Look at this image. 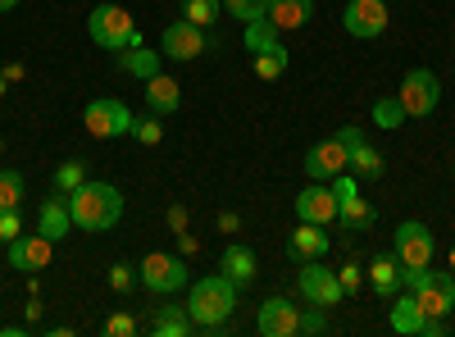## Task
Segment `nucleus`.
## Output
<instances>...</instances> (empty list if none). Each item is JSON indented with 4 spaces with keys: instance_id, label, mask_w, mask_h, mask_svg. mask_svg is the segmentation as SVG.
<instances>
[{
    "instance_id": "obj_18",
    "label": "nucleus",
    "mask_w": 455,
    "mask_h": 337,
    "mask_svg": "<svg viewBox=\"0 0 455 337\" xmlns=\"http://www.w3.org/2000/svg\"><path fill=\"white\" fill-rule=\"evenodd\" d=\"M146 105H150V115H173V109L182 105V92H178V83L169 78V73L146 78Z\"/></svg>"
},
{
    "instance_id": "obj_3",
    "label": "nucleus",
    "mask_w": 455,
    "mask_h": 337,
    "mask_svg": "<svg viewBox=\"0 0 455 337\" xmlns=\"http://www.w3.org/2000/svg\"><path fill=\"white\" fill-rule=\"evenodd\" d=\"M87 32H92V42H96V46H105V51H114V55L141 46V32H137L132 14L119 10V5H96L92 19H87Z\"/></svg>"
},
{
    "instance_id": "obj_13",
    "label": "nucleus",
    "mask_w": 455,
    "mask_h": 337,
    "mask_svg": "<svg viewBox=\"0 0 455 337\" xmlns=\"http://www.w3.org/2000/svg\"><path fill=\"white\" fill-rule=\"evenodd\" d=\"M300 296H306L310 306H319V310H332L347 292H341V278L332 269L310 265V269H300Z\"/></svg>"
},
{
    "instance_id": "obj_41",
    "label": "nucleus",
    "mask_w": 455,
    "mask_h": 337,
    "mask_svg": "<svg viewBox=\"0 0 455 337\" xmlns=\"http://www.w3.org/2000/svg\"><path fill=\"white\" fill-rule=\"evenodd\" d=\"M419 333H424V337H442V333H446V319H424Z\"/></svg>"
},
{
    "instance_id": "obj_47",
    "label": "nucleus",
    "mask_w": 455,
    "mask_h": 337,
    "mask_svg": "<svg viewBox=\"0 0 455 337\" xmlns=\"http://www.w3.org/2000/svg\"><path fill=\"white\" fill-rule=\"evenodd\" d=\"M387 5H392V0H387Z\"/></svg>"
},
{
    "instance_id": "obj_38",
    "label": "nucleus",
    "mask_w": 455,
    "mask_h": 337,
    "mask_svg": "<svg viewBox=\"0 0 455 337\" xmlns=\"http://www.w3.org/2000/svg\"><path fill=\"white\" fill-rule=\"evenodd\" d=\"M300 333H328V319H323L319 306H315L310 315H300Z\"/></svg>"
},
{
    "instance_id": "obj_2",
    "label": "nucleus",
    "mask_w": 455,
    "mask_h": 337,
    "mask_svg": "<svg viewBox=\"0 0 455 337\" xmlns=\"http://www.w3.org/2000/svg\"><path fill=\"white\" fill-rule=\"evenodd\" d=\"M233 306H237V283L228 274L201 278L192 287V301H187V315L201 328H219V324H233Z\"/></svg>"
},
{
    "instance_id": "obj_4",
    "label": "nucleus",
    "mask_w": 455,
    "mask_h": 337,
    "mask_svg": "<svg viewBox=\"0 0 455 337\" xmlns=\"http://www.w3.org/2000/svg\"><path fill=\"white\" fill-rule=\"evenodd\" d=\"M396 100L405 109V119H428L433 109H437V100H442V83L433 78L428 68H410L401 92H396Z\"/></svg>"
},
{
    "instance_id": "obj_40",
    "label": "nucleus",
    "mask_w": 455,
    "mask_h": 337,
    "mask_svg": "<svg viewBox=\"0 0 455 337\" xmlns=\"http://www.w3.org/2000/svg\"><path fill=\"white\" fill-rule=\"evenodd\" d=\"M337 141H341V146H347V151H355V146L364 141V132H360V128L351 124V128H341V132H337Z\"/></svg>"
},
{
    "instance_id": "obj_7",
    "label": "nucleus",
    "mask_w": 455,
    "mask_h": 337,
    "mask_svg": "<svg viewBox=\"0 0 455 337\" xmlns=\"http://www.w3.org/2000/svg\"><path fill=\"white\" fill-rule=\"evenodd\" d=\"M205 51H214V42L205 36V28L187 23V19L169 23L164 36H160V55H169V60H196V55H205Z\"/></svg>"
},
{
    "instance_id": "obj_46",
    "label": "nucleus",
    "mask_w": 455,
    "mask_h": 337,
    "mask_svg": "<svg viewBox=\"0 0 455 337\" xmlns=\"http://www.w3.org/2000/svg\"><path fill=\"white\" fill-rule=\"evenodd\" d=\"M0 333H5V328H0Z\"/></svg>"
},
{
    "instance_id": "obj_26",
    "label": "nucleus",
    "mask_w": 455,
    "mask_h": 337,
    "mask_svg": "<svg viewBox=\"0 0 455 337\" xmlns=\"http://www.w3.org/2000/svg\"><path fill=\"white\" fill-rule=\"evenodd\" d=\"M347 169H351L355 178H383V169H387V164H383V156H378L369 141H360L355 151H351V164H347Z\"/></svg>"
},
{
    "instance_id": "obj_23",
    "label": "nucleus",
    "mask_w": 455,
    "mask_h": 337,
    "mask_svg": "<svg viewBox=\"0 0 455 337\" xmlns=\"http://www.w3.org/2000/svg\"><path fill=\"white\" fill-rule=\"evenodd\" d=\"M369 278H373V292L378 296H396V287H401V260L396 255H373Z\"/></svg>"
},
{
    "instance_id": "obj_1",
    "label": "nucleus",
    "mask_w": 455,
    "mask_h": 337,
    "mask_svg": "<svg viewBox=\"0 0 455 337\" xmlns=\"http://www.w3.org/2000/svg\"><path fill=\"white\" fill-rule=\"evenodd\" d=\"M68 214H73V229L109 233L114 223L124 219V197H119V187H109V182H83L78 192H68Z\"/></svg>"
},
{
    "instance_id": "obj_31",
    "label": "nucleus",
    "mask_w": 455,
    "mask_h": 337,
    "mask_svg": "<svg viewBox=\"0 0 455 337\" xmlns=\"http://www.w3.org/2000/svg\"><path fill=\"white\" fill-rule=\"evenodd\" d=\"M19 201H23V173L0 169V210H19Z\"/></svg>"
},
{
    "instance_id": "obj_19",
    "label": "nucleus",
    "mask_w": 455,
    "mask_h": 337,
    "mask_svg": "<svg viewBox=\"0 0 455 337\" xmlns=\"http://www.w3.org/2000/svg\"><path fill=\"white\" fill-rule=\"evenodd\" d=\"M310 14H315V0H269V19L278 23V32L306 28Z\"/></svg>"
},
{
    "instance_id": "obj_29",
    "label": "nucleus",
    "mask_w": 455,
    "mask_h": 337,
    "mask_svg": "<svg viewBox=\"0 0 455 337\" xmlns=\"http://www.w3.org/2000/svg\"><path fill=\"white\" fill-rule=\"evenodd\" d=\"M83 182H87V160H64V164L55 169V192H60V197L78 192Z\"/></svg>"
},
{
    "instance_id": "obj_37",
    "label": "nucleus",
    "mask_w": 455,
    "mask_h": 337,
    "mask_svg": "<svg viewBox=\"0 0 455 337\" xmlns=\"http://www.w3.org/2000/svg\"><path fill=\"white\" fill-rule=\"evenodd\" d=\"M105 333H109V337H132V333H137V319H128V315H114V319L105 324Z\"/></svg>"
},
{
    "instance_id": "obj_15",
    "label": "nucleus",
    "mask_w": 455,
    "mask_h": 337,
    "mask_svg": "<svg viewBox=\"0 0 455 337\" xmlns=\"http://www.w3.org/2000/svg\"><path fill=\"white\" fill-rule=\"evenodd\" d=\"M296 214H300V223H323V229H328V223L337 219V192H332V187H319V182L300 187Z\"/></svg>"
},
{
    "instance_id": "obj_12",
    "label": "nucleus",
    "mask_w": 455,
    "mask_h": 337,
    "mask_svg": "<svg viewBox=\"0 0 455 337\" xmlns=\"http://www.w3.org/2000/svg\"><path fill=\"white\" fill-rule=\"evenodd\" d=\"M255 328L264 337H296L300 333V310L287 301V296H269L255 315Z\"/></svg>"
},
{
    "instance_id": "obj_8",
    "label": "nucleus",
    "mask_w": 455,
    "mask_h": 337,
    "mask_svg": "<svg viewBox=\"0 0 455 337\" xmlns=\"http://www.w3.org/2000/svg\"><path fill=\"white\" fill-rule=\"evenodd\" d=\"M137 278H141L150 292H178V287H187V265H182V255L150 251V255L141 260Z\"/></svg>"
},
{
    "instance_id": "obj_20",
    "label": "nucleus",
    "mask_w": 455,
    "mask_h": 337,
    "mask_svg": "<svg viewBox=\"0 0 455 337\" xmlns=\"http://www.w3.org/2000/svg\"><path fill=\"white\" fill-rule=\"evenodd\" d=\"M392 328L401 333V337H414L424 328V310H419V301H414V292H401V296H392Z\"/></svg>"
},
{
    "instance_id": "obj_24",
    "label": "nucleus",
    "mask_w": 455,
    "mask_h": 337,
    "mask_svg": "<svg viewBox=\"0 0 455 337\" xmlns=\"http://www.w3.org/2000/svg\"><path fill=\"white\" fill-rule=\"evenodd\" d=\"M114 60H119L124 73H132V78H141V83L160 73V51H141V46H132V51H119Z\"/></svg>"
},
{
    "instance_id": "obj_11",
    "label": "nucleus",
    "mask_w": 455,
    "mask_h": 337,
    "mask_svg": "<svg viewBox=\"0 0 455 337\" xmlns=\"http://www.w3.org/2000/svg\"><path fill=\"white\" fill-rule=\"evenodd\" d=\"M387 0H351L347 14H341V23H347L351 36H378V32H387Z\"/></svg>"
},
{
    "instance_id": "obj_22",
    "label": "nucleus",
    "mask_w": 455,
    "mask_h": 337,
    "mask_svg": "<svg viewBox=\"0 0 455 337\" xmlns=\"http://www.w3.org/2000/svg\"><path fill=\"white\" fill-rule=\"evenodd\" d=\"M68 229H73L68 197H55V201H46V205H42V237L60 242V237H68Z\"/></svg>"
},
{
    "instance_id": "obj_35",
    "label": "nucleus",
    "mask_w": 455,
    "mask_h": 337,
    "mask_svg": "<svg viewBox=\"0 0 455 337\" xmlns=\"http://www.w3.org/2000/svg\"><path fill=\"white\" fill-rule=\"evenodd\" d=\"M132 283H137V274H132L128 260H119V265H109V287H114V292H132Z\"/></svg>"
},
{
    "instance_id": "obj_6",
    "label": "nucleus",
    "mask_w": 455,
    "mask_h": 337,
    "mask_svg": "<svg viewBox=\"0 0 455 337\" xmlns=\"http://www.w3.org/2000/svg\"><path fill=\"white\" fill-rule=\"evenodd\" d=\"M392 255L401 260V269H428L433 265V233L424 229L419 219H405L401 229H396Z\"/></svg>"
},
{
    "instance_id": "obj_25",
    "label": "nucleus",
    "mask_w": 455,
    "mask_h": 337,
    "mask_svg": "<svg viewBox=\"0 0 455 337\" xmlns=\"http://www.w3.org/2000/svg\"><path fill=\"white\" fill-rule=\"evenodd\" d=\"M150 333L156 337H187L192 333V315H187L182 306H160L156 319H150Z\"/></svg>"
},
{
    "instance_id": "obj_9",
    "label": "nucleus",
    "mask_w": 455,
    "mask_h": 337,
    "mask_svg": "<svg viewBox=\"0 0 455 337\" xmlns=\"http://www.w3.org/2000/svg\"><path fill=\"white\" fill-rule=\"evenodd\" d=\"M414 301H419L424 319H446V315L455 310V274L428 269L424 287H414Z\"/></svg>"
},
{
    "instance_id": "obj_34",
    "label": "nucleus",
    "mask_w": 455,
    "mask_h": 337,
    "mask_svg": "<svg viewBox=\"0 0 455 337\" xmlns=\"http://www.w3.org/2000/svg\"><path fill=\"white\" fill-rule=\"evenodd\" d=\"M132 137H137L141 146H160V137H164V124H160L156 115H146V119H132Z\"/></svg>"
},
{
    "instance_id": "obj_33",
    "label": "nucleus",
    "mask_w": 455,
    "mask_h": 337,
    "mask_svg": "<svg viewBox=\"0 0 455 337\" xmlns=\"http://www.w3.org/2000/svg\"><path fill=\"white\" fill-rule=\"evenodd\" d=\"M223 10L233 19H242V23H255V19L269 14V0H223Z\"/></svg>"
},
{
    "instance_id": "obj_21",
    "label": "nucleus",
    "mask_w": 455,
    "mask_h": 337,
    "mask_svg": "<svg viewBox=\"0 0 455 337\" xmlns=\"http://www.w3.org/2000/svg\"><path fill=\"white\" fill-rule=\"evenodd\" d=\"M219 269L233 278L237 287H246V283L255 278V251H251V246H228L223 260H219Z\"/></svg>"
},
{
    "instance_id": "obj_43",
    "label": "nucleus",
    "mask_w": 455,
    "mask_h": 337,
    "mask_svg": "<svg viewBox=\"0 0 455 337\" xmlns=\"http://www.w3.org/2000/svg\"><path fill=\"white\" fill-rule=\"evenodd\" d=\"M5 87H10V78H5V73H0V96H5Z\"/></svg>"
},
{
    "instance_id": "obj_39",
    "label": "nucleus",
    "mask_w": 455,
    "mask_h": 337,
    "mask_svg": "<svg viewBox=\"0 0 455 337\" xmlns=\"http://www.w3.org/2000/svg\"><path fill=\"white\" fill-rule=\"evenodd\" d=\"M337 278H341V292H347V296H351V292L360 287V265H347V269H341Z\"/></svg>"
},
{
    "instance_id": "obj_10",
    "label": "nucleus",
    "mask_w": 455,
    "mask_h": 337,
    "mask_svg": "<svg viewBox=\"0 0 455 337\" xmlns=\"http://www.w3.org/2000/svg\"><path fill=\"white\" fill-rule=\"evenodd\" d=\"M83 124H87L92 137H124V132H132V115H128L124 100H92Z\"/></svg>"
},
{
    "instance_id": "obj_36",
    "label": "nucleus",
    "mask_w": 455,
    "mask_h": 337,
    "mask_svg": "<svg viewBox=\"0 0 455 337\" xmlns=\"http://www.w3.org/2000/svg\"><path fill=\"white\" fill-rule=\"evenodd\" d=\"M23 237V219L19 210H0V242H19Z\"/></svg>"
},
{
    "instance_id": "obj_16",
    "label": "nucleus",
    "mask_w": 455,
    "mask_h": 337,
    "mask_svg": "<svg viewBox=\"0 0 455 337\" xmlns=\"http://www.w3.org/2000/svg\"><path fill=\"white\" fill-rule=\"evenodd\" d=\"M51 251H55L51 237H19V242H10V265L36 274V269L51 265Z\"/></svg>"
},
{
    "instance_id": "obj_27",
    "label": "nucleus",
    "mask_w": 455,
    "mask_h": 337,
    "mask_svg": "<svg viewBox=\"0 0 455 337\" xmlns=\"http://www.w3.org/2000/svg\"><path fill=\"white\" fill-rule=\"evenodd\" d=\"M246 46L259 55V51H269V46H283L278 42V23L264 14V19H255V23H246Z\"/></svg>"
},
{
    "instance_id": "obj_45",
    "label": "nucleus",
    "mask_w": 455,
    "mask_h": 337,
    "mask_svg": "<svg viewBox=\"0 0 455 337\" xmlns=\"http://www.w3.org/2000/svg\"><path fill=\"white\" fill-rule=\"evenodd\" d=\"M451 173H455V164H451Z\"/></svg>"
},
{
    "instance_id": "obj_5",
    "label": "nucleus",
    "mask_w": 455,
    "mask_h": 337,
    "mask_svg": "<svg viewBox=\"0 0 455 337\" xmlns=\"http://www.w3.org/2000/svg\"><path fill=\"white\" fill-rule=\"evenodd\" d=\"M332 192H337V223L347 233H364V229H373V205L360 197V187H355V178H347V173H337L332 178Z\"/></svg>"
},
{
    "instance_id": "obj_17",
    "label": "nucleus",
    "mask_w": 455,
    "mask_h": 337,
    "mask_svg": "<svg viewBox=\"0 0 455 337\" xmlns=\"http://www.w3.org/2000/svg\"><path fill=\"white\" fill-rule=\"evenodd\" d=\"M323 251H328L323 223H300V229L287 237V255H291V260H319Z\"/></svg>"
},
{
    "instance_id": "obj_44",
    "label": "nucleus",
    "mask_w": 455,
    "mask_h": 337,
    "mask_svg": "<svg viewBox=\"0 0 455 337\" xmlns=\"http://www.w3.org/2000/svg\"><path fill=\"white\" fill-rule=\"evenodd\" d=\"M451 274H455V246H451Z\"/></svg>"
},
{
    "instance_id": "obj_42",
    "label": "nucleus",
    "mask_w": 455,
    "mask_h": 337,
    "mask_svg": "<svg viewBox=\"0 0 455 337\" xmlns=\"http://www.w3.org/2000/svg\"><path fill=\"white\" fill-rule=\"evenodd\" d=\"M14 5H19V0H0V14H10Z\"/></svg>"
},
{
    "instance_id": "obj_30",
    "label": "nucleus",
    "mask_w": 455,
    "mask_h": 337,
    "mask_svg": "<svg viewBox=\"0 0 455 337\" xmlns=\"http://www.w3.org/2000/svg\"><path fill=\"white\" fill-rule=\"evenodd\" d=\"M223 10V0H182V19L196 23V28H210Z\"/></svg>"
},
{
    "instance_id": "obj_14",
    "label": "nucleus",
    "mask_w": 455,
    "mask_h": 337,
    "mask_svg": "<svg viewBox=\"0 0 455 337\" xmlns=\"http://www.w3.org/2000/svg\"><path fill=\"white\" fill-rule=\"evenodd\" d=\"M347 164H351V151H347V146H341L337 137H328V141L310 146V156H306V173H310L315 182H323V178H337V173H347Z\"/></svg>"
},
{
    "instance_id": "obj_32",
    "label": "nucleus",
    "mask_w": 455,
    "mask_h": 337,
    "mask_svg": "<svg viewBox=\"0 0 455 337\" xmlns=\"http://www.w3.org/2000/svg\"><path fill=\"white\" fill-rule=\"evenodd\" d=\"M373 124H378V128H401V124H410V119H405V109H401L396 96H383V100H373Z\"/></svg>"
},
{
    "instance_id": "obj_28",
    "label": "nucleus",
    "mask_w": 455,
    "mask_h": 337,
    "mask_svg": "<svg viewBox=\"0 0 455 337\" xmlns=\"http://www.w3.org/2000/svg\"><path fill=\"white\" fill-rule=\"evenodd\" d=\"M255 73H259L264 83L283 78V73H287V46H269V51H259V55H255Z\"/></svg>"
}]
</instances>
